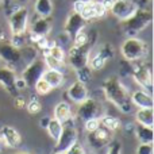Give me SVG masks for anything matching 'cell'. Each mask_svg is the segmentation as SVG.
<instances>
[{
	"label": "cell",
	"instance_id": "cell-20",
	"mask_svg": "<svg viewBox=\"0 0 154 154\" xmlns=\"http://www.w3.org/2000/svg\"><path fill=\"white\" fill-rule=\"evenodd\" d=\"M50 31H51L50 18H42V16H38L31 23V29H30V34L35 35V37H48Z\"/></svg>",
	"mask_w": 154,
	"mask_h": 154
},
{
	"label": "cell",
	"instance_id": "cell-16",
	"mask_svg": "<svg viewBox=\"0 0 154 154\" xmlns=\"http://www.w3.org/2000/svg\"><path fill=\"white\" fill-rule=\"evenodd\" d=\"M15 80H16V75L12 68L8 66V65L0 68V85L3 87V89L5 92L12 96H15V93L18 92L15 88Z\"/></svg>",
	"mask_w": 154,
	"mask_h": 154
},
{
	"label": "cell",
	"instance_id": "cell-22",
	"mask_svg": "<svg viewBox=\"0 0 154 154\" xmlns=\"http://www.w3.org/2000/svg\"><path fill=\"white\" fill-rule=\"evenodd\" d=\"M54 118L57 120H60L61 123L69 120L72 116V108H70V104L66 101H60L56 104L54 107Z\"/></svg>",
	"mask_w": 154,
	"mask_h": 154
},
{
	"label": "cell",
	"instance_id": "cell-26",
	"mask_svg": "<svg viewBox=\"0 0 154 154\" xmlns=\"http://www.w3.org/2000/svg\"><path fill=\"white\" fill-rule=\"evenodd\" d=\"M62 130V123L60 120H57L56 118H51V119L46 120V131H48V135L50 137L53 141H57L61 134Z\"/></svg>",
	"mask_w": 154,
	"mask_h": 154
},
{
	"label": "cell",
	"instance_id": "cell-3",
	"mask_svg": "<svg viewBox=\"0 0 154 154\" xmlns=\"http://www.w3.org/2000/svg\"><path fill=\"white\" fill-rule=\"evenodd\" d=\"M120 53L127 62L146 60L149 56V45L141 38L128 37L120 46Z\"/></svg>",
	"mask_w": 154,
	"mask_h": 154
},
{
	"label": "cell",
	"instance_id": "cell-25",
	"mask_svg": "<svg viewBox=\"0 0 154 154\" xmlns=\"http://www.w3.org/2000/svg\"><path fill=\"white\" fill-rule=\"evenodd\" d=\"M135 135L141 143H153V139H154L153 127H146V126L138 125L135 127Z\"/></svg>",
	"mask_w": 154,
	"mask_h": 154
},
{
	"label": "cell",
	"instance_id": "cell-21",
	"mask_svg": "<svg viewBox=\"0 0 154 154\" xmlns=\"http://www.w3.org/2000/svg\"><path fill=\"white\" fill-rule=\"evenodd\" d=\"M42 79L45 80L53 89L54 88L62 87V84H64V81H65V76L61 70L49 69V68L45 69V72H43V75H42Z\"/></svg>",
	"mask_w": 154,
	"mask_h": 154
},
{
	"label": "cell",
	"instance_id": "cell-1",
	"mask_svg": "<svg viewBox=\"0 0 154 154\" xmlns=\"http://www.w3.org/2000/svg\"><path fill=\"white\" fill-rule=\"evenodd\" d=\"M101 89H103L107 100L114 104L119 111H122L123 114H130L133 111L130 93L118 76L107 77L101 85Z\"/></svg>",
	"mask_w": 154,
	"mask_h": 154
},
{
	"label": "cell",
	"instance_id": "cell-18",
	"mask_svg": "<svg viewBox=\"0 0 154 154\" xmlns=\"http://www.w3.org/2000/svg\"><path fill=\"white\" fill-rule=\"evenodd\" d=\"M66 95L72 101L79 104V103H81V101H84L85 99L89 96V92H88L87 84L76 80L75 82H72V84L69 85V88H68V91H66Z\"/></svg>",
	"mask_w": 154,
	"mask_h": 154
},
{
	"label": "cell",
	"instance_id": "cell-27",
	"mask_svg": "<svg viewBox=\"0 0 154 154\" xmlns=\"http://www.w3.org/2000/svg\"><path fill=\"white\" fill-rule=\"evenodd\" d=\"M100 125L103 126V127L108 128L109 131H116L120 128V126H122V122H120V119H118L116 116H109V115H103V116L100 118Z\"/></svg>",
	"mask_w": 154,
	"mask_h": 154
},
{
	"label": "cell",
	"instance_id": "cell-42",
	"mask_svg": "<svg viewBox=\"0 0 154 154\" xmlns=\"http://www.w3.org/2000/svg\"><path fill=\"white\" fill-rule=\"evenodd\" d=\"M16 2H18L19 4L22 5V4H24V3H27V2H29V0H16Z\"/></svg>",
	"mask_w": 154,
	"mask_h": 154
},
{
	"label": "cell",
	"instance_id": "cell-19",
	"mask_svg": "<svg viewBox=\"0 0 154 154\" xmlns=\"http://www.w3.org/2000/svg\"><path fill=\"white\" fill-rule=\"evenodd\" d=\"M130 99H131L133 106L138 107V108H153V106H154L152 93L146 89L134 91L130 95Z\"/></svg>",
	"mask_w": 154,
	"mask_h": 154
},
{
	"label": "cell",
	"instance_id": "cell-34",
	"mask_svg": "<svg viewBox=\"0 0 154 154\" xmlns=\"http://www.w3.org/2000/svg\"><path fill=\"white\" fill-rule=\"evenodd\" d=\"M107 154H122V143L118 141H111Z\"/></svg>",
	"mask_w": 154,
	"mask_h": 154
},
{
	"label": "cell",
	"instance_id": "cell-4",
	"mask_svg": "<svg viewBox=\"0 0 154 154\" xmlns=\"http://www.w3.org/2000/svg\"><path fill=\"white\" fill-rule=\"evenodd\" d=\"M73 11L79 12L85 22L100 19L107 14L103 3L99 2V0H85V2L77 0V2H73Z\"/></svg>",
	"mask_w": 154,
	"mask_h": 154
},
{
	"label": "cell",
	"instance_id": "cell-24",
	"mask_svg": "<svg viewBox=\"0 0 154 154\" xmlns=\"http://www.w3.org/2000/svg\"><path fill=\"white\" fill-rule=\"evenodd\" d=\"M34 11L38 16L50 18L51 12H53V2L51 0H35Z\"/></svg>",
	"mask_w": 154,
	"mask_h": 154
},
{
	"label": "cell",
	"instance_id": "cell-17",
	"mask_svg": "<svg viewBox=\"0 0 154 154\" xmlns=\"http://www.w3.org/2000/svg\"><path fill=\"white\" fill-rule=\"evenodd\" d=\"M0 138L4 142V146L11 147V149H16L22 143L20 134L12 126H2V128H0Z\"/></svg>",
	"mask_w": 154,
	"mask_h": 154
},
{
	"label": "cell",
	"instance_id": "cell-35",
	"mask_svg": "<svg viewBox=\"0 0 154 154\" xmlns=\"http://www.w3.org/2000/svg\"><path fill=\"white\" fill-rule=\"evenodd\" d=\"M99 126H100V120L99 119H89V120H85L84 122V128L87 130V133L95 131Z\"/></svg>",
	"mask_w": 154,
	"mask_h": 154
},
{
	"label": "cell",
	"instance_id": "cell-7",
	"mask_svg": "<svg viewBox=\"0 0 154 154\" xmlns=\"http://www.w3.org/2000/svg\"><path fill=\"white\" fill-rule=\"evenodd\" d=\"M76 115L80 120H82V122L89 120V119H100V118L104 115L103 104H101L99 100H96V99L88 96L84 101L79 103Z\"/></svg>",
	"mask_w": 154,
	"mask_h": 154
},
{
	"label": "cell",
	"instance_id": "cell-45",
	"mask_svg": "<svg viewBox=\"0 0 154 154\" xmlns=\"http://www.w3.org/2000/svg\"><path fill=\"white\" fill-rule=\"evenodd\" d=\"M73 2H77V0H73ZM82 2H85V0H82Z\"/></svg>",
	"mask_w": 154,
	"mask_h": 154
},
{
	"label": "cell",
	"instance_id": "cell-9",
	"mask_svg": "<svg viewBox=\"0 0 154 154\" xmlns=\"http://www.w3.org/2000/svg\"><path fill=\"white\" fill-rule=\"evenodd\" d=\"M93 43H88L85 46H75L72 45L68 50V61L73 69H79L81 66L88 65L91 51H92Z\"/></svg>",
	"mask_w": 154,
	"mask_h": 154
},
{
	"label": "cell",
	"instance_id": "cell-2",
	"mask_svg": "<svg viewBox=\"0 0 154 154\" xmlns=\"http://www.w3.org/2000/svg\"><path fill=\"white\" fill-rule=\"evenodd\" d=\"M153 20V14L147 8H138L126 20H122V29L127 37H135L142 32Z\"/></svg>",
	"mask_w": 154,
	"mask_h": 154
},
{
	"label": "cell",
	"instance_id": "cell-44",
	"mask_svg": "<svg viewBox=\"0 0 154 154\" xmlns=\"http://www.w3.org/2000/svg\"><path fill=\"white\" fill-rule=\"evenodd\" d=\"M14 154H30V153H14Z\"/></svg>",
	"mask_w": 154,
	"mask_h": 154
},
{
	"label": "cell",
	"instance_id": "cell-40",
	"mask_svg": "<svg viewBox=\"0 0 154 154\" xmlns=\"http://www.w3.org/2000/svg\"><path fill=\"white\" fill-rule=\"evenodd\" d=\"M103 5H104V8H106V11L108 12L109 10H111V7H112V3H114V0H103Z\"/></svg>",
	"mask_w": 154,
	"mask_h": 154
},
{
	"label": "cell",
	"instance_id": "cell-36",
	"mask_svg": "<svg viewBox=\"0 0 154 154\" xmlns=\"http://www.w3.org/2000/svg\"><path fill=\"white\" fill-rule=\"evenodd\" d=\"M65 153H66V154H87L85 149L82 147V145L80 143L79 141H77L75 145H72V146H70Z\"/></svg>",
	"mask_w": 154,
	"mask_h": 154
},
{
	"label": "cell",
	"instance_id": "cell-46",
	"mask_svg": "<svg viewBox=\"0 0 154 154\" xmlns=\"http://www.w3.org/2000/svg\"><path fill=\"white\" fill-rule=\"evenodd\" d=\"M2 2H3V0H0V4H2Z\"/></svg>",
	"mask_w": 154,
	"mask_h": 154
},
{
	"label": "cell",
	"instance_id": "cell-38",
	"mask_svg": "<svg viewBox=\"0 0 154 154\" xmlns=\"http://www.w3.org/2000/svg\"><path fill=\"white\" fill-rule=\"evenodd\" d=\"M14 104H15V107L19 109L24 108V107H26V99L20 95H16L15 97H14Z\"/></svg>",
	"mask_w": 154,
	"mask_h": 154
},
{
	"label": "cell",
	"instance_id": "cell-37",
	"mask_svg": "<svg viewBox=\"0 0 154 154\" xmlns=\"http://www.w3.org/2000/svg\"><path fill=\"white\" fill-rule=\"evenodd\" d=\"M137 154H153V143H141L137 147Z\"/></svg>",
	"mask_w": 154,
	"mask_h": 154
},
{
	"label": "cell",
	"instance_id": "cell-39",
	"mask_svg": "<svg viewBox=\"0 0 154 154\" xmlns=\"http://www.w3.org/2000/svg\"><path fill=\"white\" fill-rule=\"evenodd\" d=\"M15 88H16V91H22V89H24V88H27L26 82H24V80L22 79V77H16V80H15Z\"/></svg>",
	"mask_w": 154,
	"mask_h": 154
},
{
	"label": "cell",
	"instance_id": "cell-11",
	"mask_svg": "<svg viewBox=\"0 0 154 154\" xmlns=\"http://www.w3.org/2000/svg\"><path fill=\"white\" fill-rule=\"evenodd\" d=\"M114 56H115L114 46L109 45V43H103V45L100 46V49H99L95 54L89 56L88 66L92 70H100L106 66L109 60L114 58Z\"/></svg>",
	"mask_w": 154,
	"mask_h": 154
},
{
	"label": "cell",
	"instance_id": "cell-8",
	"mask_svg": "<svg viewBox=\"0 0 154 154\" xmlns=\"http://www.w3.org/2000/svg\"><path fill=\"white\" fill-rule=\"evenodd\" d=\"M30 20V12L29 8L20 5L18 10L11 12L8 15V26H10L11 34H23L27 31Z\"/></svg>",
	"mask_w": 154,
	"mask_h": 154
},
{
	"label": "cell",
	"instance_id": "cell-43",
	"mask_svg": "<svg viewBox=\"0 0 154 154\" xmlns=\"http://www.w3.org/2000/svg\"><path fill=\"white\" fill-rule=\"evenodd\" d=\"M53 154H66V153H65V152H54Z\"/></svg>",
	"mask_w": 154,
	"mask_h": 154
},
{
	"label": "cell",
	"instance_id": "cell-30",
	"mask_svg": "<svg viewBox=\"0 0 154 154\" xmlns=\"http://www.w3.org/2000/svg\"><path fill=\"white\" fill-rule=\"evenodd\" d=\"M75 70H76L77 80H79V81L87 84V82H89L91 80H92V69H91L88 65L79 68V69H75Z\"/></svg>",
	"mask_w": 154,
	"mask_h": 154
},
{
	"label": "cell",
	"instance_id": "cell-10",
	"mask_svg": "<svg viewBox=\"0 0 154 154\" xmlns=\"http://www.w3.org/2000/svg\"><path fill=\"white\" fill-rule=\"evenodd\" d=\"M45 69H46L45 61H43L42 58H38V57L26 65V68L23 69L20 77L24 80L27 88H34L35 82H37L38 80L42 77Z\"/></svg>",
	"mask_w": 154,
	"mask_h": 154
},
{
	"label": "cell",
	"instance_id": "cell-33",
	"mask_svg": "<svg viewBox=\"0 0 154 154\" xmlns=\"http://www.w3.org/2000/svg\"><path fill=\"white\" fill-rule=\"evenodd\" d=\"M27 34L23 32V34H14L12 38H11V43H12L15 48L22 49L24 45H27Z\"/></svg>",
	"mask_w": 154,
	"mask_h": 154
},
{
	"label": "cell",
	"instance_id": "cell-6",
	"mask_svg": "<svg viewBox=\"0 0 154 154\" xmlns=\"http://www.w3.org/2000/svg\"><path fill=\"white\" fill-rule=\"evenodd\" d=\"M77 141H79V133H77V128L75 125V119L70 118L69 120L62 123V130L58 139L56 141L54 152H66Z\"/></svg>",
	"mask_w": 154,
	"mask_h": 154
},
{
	"label": "cell",
	"instance_id": "cell-13",
	"mask_svg": "<svg viewBox=\"0 0 154 154\" xmlns=\"http://www.w3.org/2000/svg\"><path fill=\"white\" fill-rule=\"evenodd\" d=\"M138 4L134 0H114L111 7V14L118 18L120 22L128 19L137 10H138Z\"/></svg>",
	"mask_w": 154,
	"mask_h": 154
},
{
	"label": "cell",
	"instance_id": "cell-15",
	"mask_svg": "<svg viewBox=\"0 0 154 154\" xmlns=\"http://www.w3.org/2000/svg\"><path fill=\"white\" fill-rule=\"evenodd\" d=\"M85 26H87V22L82 19V16L80 15L79 12H75V11H73V12L66 18V20H65L64 34L68 35V37L72 39L77 32L85 29Z\"/></svg>",
	"mask_w": 154,
	"mask_h": 154
},
{
	"label": "cell",
	"instance_id": "cell-12",
	"mask_svg": "<svg viewBox=\"0 0 154 154\" xmlns=\"http://www.w3.org/2000/svg\"><path fill=\"white\" fill-rule=\"evenodd\" d=\"M112 131H109L108 128L99 126L95 131H91L87 135V142L88 146L92 150H100L103 147H106L107 145H109V142L112 141Z\"/></svg>",
	"mask_w": 154,
	"mask_h": 154
},
{
	"label": "cell",
	"instance_id": "cell-23",
	"mask_svg": "<svg viewBox=\"0 0 154 154\" xmlns=\"http://www.w3.org/2000/svg\"><path fill=\"white\" fill-rule=\"evenodd\" d=\"M135 120L138 125L153 127L154 126V112L153 108H138L135 114Z\"/></svg>",
	"mask_w": 154,
	"mask_h": 154
},
{
	"label": "cell",
	"instance_id": "cell-31",
	"mask_svg": "<svg viewBox=\"0 0 154 154\" xmlns=\"http://www.w3.org/2000/svg\"><path fill=\"white\" fill-rule=\"evenodd\" d=\"M34 89H35V92H37L38 95H48V93L51 92V89H53V88H51L50 85H49L48 82L42 79V77H41V79L35 82Z\"/></svg>",
	"mask_w": 154,
	"mask_h": 154
},
{
	"label": "cell",
	"instance_id": "cell-32",
	"mask_svg": "<svg viewBox=\"0 0 154 154\" xmlns=\"http://www.w3.org/2000/svg\"><path fill=\"white\" fill-rule=\"evenodd\" d=\"M26 108H27V111H29V114L37 115V114H39L41 109H42V104H41V101L38 100L37 97H31L29 103H26Z\"/></svg>",
	"mask_w": 154,
	"mask_h": 154
},
{
	"label": "cell",
	"instance_id": "cell-5",
	"mask_svg": "<svg viewBox=\"0 0 154 154\" xmlns=\"http://www.w3.org/2000/svg\"><path fill=\"white\" fill-rule=\"evenodd\" d=\"M131 76L133 80L142 88L149 92H152L153 87V69L150 62H146V60L131 62Z\"/></svg>",
	"mask_w": 154,
	"mask_h": 154
},
{
	"label": "cell",
	"instance_id": "cell-29",
	"mask_svg": "<svg viewBox=\"0 0 154 154\" xmlns=\"http://www.w3.org/2000/svg\"><path fill=\"white\" fill-rule=\"evenodd\" d=\"M43 61L46 64V68H49V69H57L61 72L65 69V61H60L49 54H43Z\"/></svg>",
	"mask_w": 154,
	"mask_h": 154
},
{
	"label": "cell",
	"instance_id": "cell-14",
	"mask_svg": "<svg viewBox=\"0 0 154 154\" xmlns=\"http://www.w3.org/2000/svg\"><path fill=\"white\" fill-rule=\"evenodd\" d=\"M0 60L8 65V66H15L22 62V53L20 49L15 48L11 42L2 43L0 45Z\"/></svg>",
	"mask_w": 154,
	"mask_h": 154
},
{
	"label": "cell",
	"instance_id": "cell-28",
	"mask_svg": "<svg viewBox=\"0 0 154 154\" xmlns=\"http://www.w3.org/2000/svg\"><path fill=\"white\" fill-rule=\"evenodd\" d=\"M43 54H49V56L54 57V58L60 60V61H65L66 58V54H65V50L62 49V46H60L57 42H53L50 45V48L46 51H43Z\"/></svg>",
	"mask_w": 154,
	"mask_h": 154
},
{
	"label": "cell",
	"instance_id": "cell-41",
	"mask_svg": "<svg viewBox=\"0 0 154 154\" xmlns=\"http://www.w3.org/2000/svg\"><path fill=\"white\" fill-rule=\"evenodd\" d=\"M4 147H5V146H4V142H3V139L0 138V152H2V150L4 149Z\"/></svg>",
	"mask_w": 154,
	"mask_h": 154
}]
</instances>
